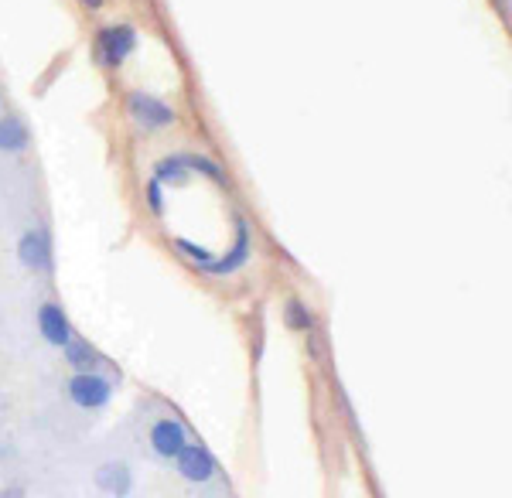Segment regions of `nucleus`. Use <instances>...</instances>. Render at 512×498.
<instances>
[{"instance_id":"1","label":"nucleus","mask_w":512,"mask_h":498,"mask_svg":"<svg viewBox=\"0 0 512 498\" xmlns=\"http://www.w3.org/2000/svg\"><path fill=\"white\" fill-rule=\"evenodd\" d=\"M65 393H69L72 406H79V410H106L113 400V379L99 369L72 372L69 383H65Z\"/></svg>"},{"instance_id":"2","label":"nucleus","mask_w":512,"mask_h":498,"mask_svg":"<svg viewBox=\"0 0 512 498\" xmlns=\"http://www.w3.org/2000/svg\"><path fill=\"white\" fill-rule=\"evenodd\" d=\"M137 52V31L130 24H103L96 31V58L106 69H120Z\"/></svg>"},{"instance_id":"3","label":"nucleus","mask_w":512,"mask_h":498,"mask_svg":"<svg viewBox=\"0 0 512 498\" xmlns=\"http://www.w3.org/2000/svg\"><path fill=\"white\" fill-rule=\"evenodd\" d=\"M127 113H130V120L144 130H168L171 123L178 120V113L171 110L164 99L151 96V93H140V89H134V93L127 96Z\"/></svg>"},{"instance_id":"4","label":"nucleus","mask_w":512,"mask_h":498,"mask_svg":"<svg viewBox=\"0 0 512 498\" xmlns=\"http://www.w3.org/2000/svg\"><path fill=\"white\" fill-rule=\"evenodd\" d=\"M171 464H175L178 475L185 481H192V485H209V481L219 475L216 454H212L205 444H195V441H188L181 447V454Z\"/></svg>"},{"instance_id":"5","label":"nucleus","mask_w":512,"mask_h":498,"mask_svg":"<svg viewBox=\"0 0 512 498\" xmlns=\"http://www.w3.org/2000/svg\"><path fill=\"white\" fill-rule=\"evenodd\" d=\"M147 441H151V451L158 454L161 461H175L181 454V447L192 441V434H188V427L178 417H161V420H154Z\"/></svg>"},{"instance_id":"6","label":"nucleus","mask_w":512,"mask_h":498,"mask_svg":"<svg viewBox=\"0 0 512 498\" xmlns=\"http://www.w3.org/2000/svg\"><path fill=\"white\" fill-rule=\"evenodd\" d=\"M18 260L24 270L31 273H48L55 263V246H52V236L45 229H28L24 236L18 239Z\"/></svg>"},{"instance_id":"7","label":"nucleus","mask_w":512,"mask_h":498,"mask_svg":"<svg viewBox=\"0 0 512 498\" xmlns=\"http://www.w3.org/2000/svg\"><path fill=\"white\" fill-rule=\"evenodd\" d=\"M38 335L52 348H65L72 338H76V328H72L69 314L62 311V304L45 301L38 307Z\"/></svg>"},{"instance_id":"8","label":"nucleus","mask_w":512,"mask_h":498,"mask_svg":"<svg viewBox=\"0 0 512 498\" xmlns=\"http://www.w3.org/2000/svg\"><path fill=\"white\" fill-rule=\"evenodd\" d=\"M246 260H250V226H246L243 219H236V243L222 256H216L202 273H209V277H229V273L243 270Z\"/></svg>"},{"instance_id":"9","label":"nucleus","mask_w":512,"mask_h":498,"mask_svg":"<svg viewBox=\"0 0 512 498\" xmlns=\"http://www.w3.org/2000/svg\"><path fill=\"white\" fill-rule=\"evenodd\" d=\"M96 488L113 498H127L130 492H134V471L127 468L123 461H106L96 468Z\"/></svg>"},{"instance_id":"10","label":"nucleus","mask_w":512,"mask_h":498,"mask_svg":"<svg viewBox=\"0 0 512 498\" xmlns=\"http://www.w3.org/2000/svg\"><path fill=\"white\" fill-rule=\"evenodd\" d=\"M31 144V130L18 113L0 116V151L4 154H24Z\"/></svg>"},{"instance_id":"11","label":"nucleus","mask_w":512,"mask_h":498,"mask_svg":"<svg viewBox=\"0 0 512 498\" xmlns=\"http://www.w3.org/2000/svg\"><path fill=\"white\" fill-rule=\"evenodd\" d=\"M62 352H65V365H69L72 372H89V369H99V365H103V355H99L86 338H72Z\"/></svg>"},{"instance_id":"12","label":"nucleus","mask_w":512,"mask_h":498,"mask_svg":"<svg viewBox=\"0 0 512 498\" xmlns=\"http://www.w3.org/2000/svg\"><path fill=\"white\" fill-rule=\"evenodd\" d=\"M284 325L291 331H311V328H315V314L308 311V304H304V301L291 297V301L284 304Z\"/></svg>"},{"instance_id":"13","label":"nucleus","mask_w":512,"mask_h":498,"mask_svg":"<svg viewBox=\"0 0 512 498\" xmlns=\"http://www.w3.org/2000/svg\"><path fill=\"white\" fill-rule=\"evenodd\" d=\"M147 205L154 215H164V185L158 178H151V185H147Z\"/></svg>"},{"instance_id":"14","label":"nucleus","mask_w":512,"mask_h":498,"mask_svg":"<svg viewBox=\"0 0 512 498\" xmlns=\"http://www.w3.org/2000/svg\"><path fill=\"white\" fill-rule=\"evenodd\" d=\"M0 498H28V492H24L21 485H7V488H0Z\"/></svg>"},{"instance_id":"15","label":"nucleus","mask_w":512,"mask_h":498,"mask_svg":"<svg viewBox=\"0 0 512 498\" xmlns=\"http://www.w3.org/2000/svg\"><path fill=\"white\" fill-rule=\"evenodd\" d=\"M82 4H86V7H93V11H96V7H103V0H82Z\"/></svg>"},{"instance_id":"16","label":"nucleus","mask_w":512,"mask_h":498,"mask_svg":"<svg viewBox=\"0 0 512 498\" xmlns=\"http://www.w3.org/2000/svg\"><path fill=\"white\" fill-rule=\"evenodd\" d=\"M495 4H506V0H495Z\"/></svg>"}]
</instances>
